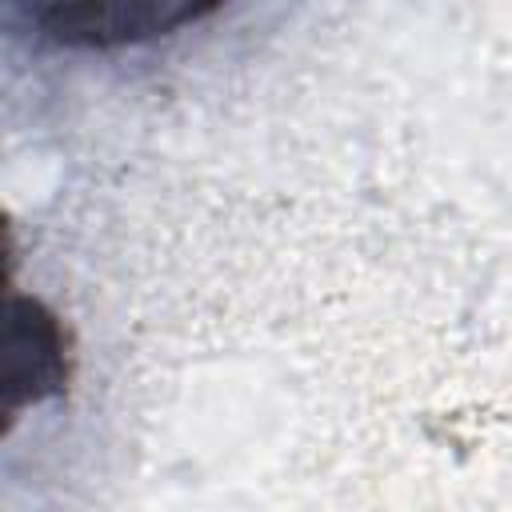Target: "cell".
Returning <instances> with one entry per match:
<instances>
[{
	"mask_svg": "<svg viewBox=\"0 0 512 512\" xmlns=\"http://www.w3.org/2000/svg\"><path fill=\"white\" fill-rule=\"evenodd\" d=\"M12 12L60 44L116 48V44H136V40L176 32L216 12V4H192V0H68L64 4V0H52V4H20Z\"/></svg>",
	"mask_w": 512,
	"mask_h": 512,
	"instance_id": "obj_1",
	"label": "cell"
},
{
	"mask_svg": "<svg viewBox=\"0 0 512 512\" xmlns=\"http://www.w3.org/2000/svg\"><path fill=\"white\" fill-rule=\"evenodd\" d=\"M68 344L56 316L40 300H12L8 312V412L24 400H44L64 392Z\"/></svg>",
	"mask_w": 512,
	"mask_h": 512,
	"instance_id": "obj_2",
	"label": "cell"
}]
</instances>
